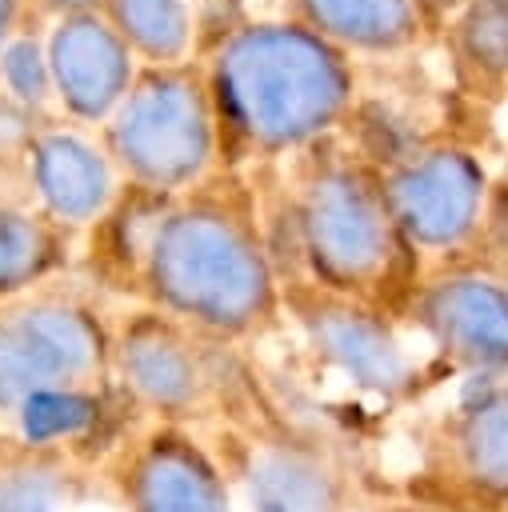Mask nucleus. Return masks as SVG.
I'll use <instances>...</instances> for the list:
<instances>
[{
	"instance_id": "21",
	"label": "nucleus",
	"mask_w": 508,
	"mask_h": 512,
	"mask_svg": "<svg viewBox=\"0 0 508 512\" xmlns=\"http://www.w3.org/2000/svg\"><path fill=\"white\" fill-rule=\"evenodd\" d=\"M380 512H460V508H444V504H428V500L404 496V500H396V504H388V508H380Z\"/></svg>"
},
{
	"instance_id": "16",
	"label": "nucleus",
	"mask_w": 508,
	"mask_h": 512,
	"mask_svg": "<svg viewBox=\"0 0 508 512\" xmlns=\"http://www.w3.org/2000/svg\"><path fill=\"white\" fill-rule=\"evenodd\" d=\"M64 264L60 232L28 212L0 208V304L24 296Z\"/></svg>"
},
{
	"instance_id": "17",
	"label": "nucleus",
	"mask_w": 508,
	"mask_h": 512,
	"mask_svg": "<svg viewBox=\"0 0 508 512\" xmlns=\"http://www.w3.org/2000/svg\"><path fill=\"white\" fill-rule=\"evenodd\" d=\"M312 24L360 48H400L416 36L412 0H304Z\"/></svg>"
},
{
	"instance_id": "4",
	"label": "nucleus",
	"mask_w": 508,
	"mask_h": 512,
	"mask_svg": "<svg viewBox=\"0 0 508 512\" xmlns=\"http://www.w3.org/2000/svg\"><path fill=\"white\" fill-rule=\"evenodd\" d=\"M300 244L320 288L364 300L392 280L404 236L392 224L384 188L352 168H332L304 192Z\"/></svg>"
},
{
	"instance_id": "6",
	"label": "nucleus",
	"mask_w": 508,
	"mask_h": 512,
	"mask_svg": "<svg viewBox=\"0 0 508 512\" xmlns=\"http://www.w3.org/2000/svg\"><path fill=\"white\" fill-rule=\"evenodd\" d=\"M100 480L124 512H236L220 456L184 424H152L120 440Z\"/></svg>"
},
{
	"instance_id": "1",
	"label": "nucleus",
	"mask_w": 508,
	"mask_h": 512,
	"mask_svg": "<svg viewBox=\"0 0 508 512\" xmlns=\"http://www.w3.org/2000/svg\"><path fill=\"white\" fill-rule=\"evenodd\" d=\"M140 288L156 312L220 340L252 336L276 316V276L256 232L212 204L160 220Z\"/></svg>"
},
{
	"instance_id": "22",
	"label": "nucleus",
	"mask_w": 508,
	"mask_h": 512,
	"mask_svg": "<svg viewBox=\"0 0 508 512\" xmlns=\"http://www.w3.org/2000/svg\"><path fill=\"white\" fill-rule=\"evenodd\" d=\"M460 0H412V8L416 12H428V16H440V12H448V8H456Z\"/></svg>"
},
{
	"instance_id": "11",
	"label": "nucleus",
	"mask_w": 508,
	"mask_h": 512,
	"mask_svg": "<svg viewBox=\"0 0 508 512\" xmlns=\"http://www.w3.org/2000/svg\"><path fill=\"white\" fill-rule=\"evenodd\" d=\"M484 200V172L464 152H428L396 168L384 184V204L392 212L404 244L456 248L472 236Z\"/></svg>"
},
{
	"instance_id": "24",
	"label": "nucleus",
	"mask_w": 508,
	"mask_h": 512,
	"mask_svg": "<svg viewBox=\"0 0 508 512\" xmlns=\"http://www.w3.org/2000/svg\"><path fill=\"white\" fill-rule=\"evenodd\" d=\"M12 12H16V0H0V44L8 36V24H12Z\"/></svg>"
},
{
	"instance_id": "15",
	"label": "nucleus",
	"mask_w": 508,
	"mask_h": 512,
	"mask_svg": "<svg viewBox=\"0 0 508 512\" xmlns=\"http://www.w3.org/2000/svg\"><path fill=\"white\" fill-rule=\"evenodd\" d=\"M80 492V456L28 436H0V512H64Z\"/></svg>"
},
{
	"instance_id": "3",
	"label": "nucleus",
	"mask_w": 508,
	"mask_h": 512,
	"mask_svg": "<svg viewBox=\"0 0 508 512\" xmlns=\"http://www.w3.org/2000/svg\"><path fill=\"white\" fill-rule=\"evenodd\" d=\"M112 372V332L68 292H24L0 304V416L36 396L96 392Z\"/></svg>"
},
{
	"instance_id": "10",
	"label": "nucleus",
	"mask_w": 508,
	"mask_h": 512,
	"mask_svg": "<svg viewBox=\"0 0 508 512\" xmlns=\"http://www.w3.org/2000/svg\"><path fill=\"white\" fill-rule=\"evenodd\" d=\"M296 320L308 336V344L356 388L376 396H404L412 388V364L392 336V328L364 308L360 300L336 296L328 288H300L292 296Z\"/></svg>"
},
{
	"instance_id": "12",
	"label": "nucleus",
	"mask_w": 508,
	"mask_h": 512,
	"mask_svg": "<svg viewBox=\"0 0 508 512\" xmlns=\"http://www.w3.org/2000/svg\"><path fill=\"white\" fill-rule=\"evenodd\" d=\"M416 324L432 344L476 372L508 368V288L484 272H452L424 284L412 300Z\"/></svg>"
},
{
	"instance_id": "9",
	"label": "nucleus",
	"mask_w": 508,
	"mask_h": 512,
	"mask_svg": "<svg viewBox=\"0 0 508 512\" xmlns=\"http://www.w3.org/2000/svg\"><path fill=\"white\" fill-rule=\"evenodd\" d=\"M112 368L128 400L156 412L160 424H184L212 396V368L196 332L156 308L136 312L112 336Z\"/></svg>"
},
{
	"instance_id": "7",
	"label": "nucleus",
	"mask_w": 508,
	"mask_h": 512,
	"mask_svg": "<svg viewBox=\"0 0 508 512\" xmlns=\"http://www.w3.org/2000/svg\"><path fill=\"white\" fill-rule=\"evenodd\" d=\"M404 496L460 512L508 508V388H488L440 420Z\"/></svg>"
},
{
	"instance_id": "14",
	"label": "nucleus",
	"mask_w": 508,
	"mask_h": 512,
	"mask_svg": "<svg viewBox=\"0 0 508 512\" xmlns=\"http://www.w3.org/2000/svg\"><path fill=\"white\" fill-rule=\"evenodd\" d=\"M32 176L48 212L64 224H88L104 212L112 176L108 164L68 132H48L32 144Z\"/></svg>"
},
{
	"instance_id": "8",
	"label": "nucleus",
	"mask_w": 508,
	"mask_h": 512,
	"mask_svg": "<svg viewBox=\"0 0 508 512\" xmlns=\"http://www.w3.org/2000/svg\"><path fill=\"white\" fill-rule=\"evenodd\" d=\"M112 148L144 188L188 184L208 156V112L196 84L172 72L144 76L112 124Z\"/></svg>"
},
{
	"instance_id": "23",
	"label": "nucleus",
	"mask_w": 508,
	"mask_h": 512,
	"mask_svg": "<svg viewBox=\"0 0 508 512\" xmlns=\"http://www.w3.org/2000/svg\"><path fill=\"white\" fill-rule=\"evenodd\" d=\"M48 4H52V8H60V12H68V16H84L96 0H48Z\"/></svg>"
},
{
	"instance_id": "5",
	"label": "nucleus",
	"mask_w": 508,
	"mask_h": 512,
	"mask_svg": "<svg viewBox=\"0 0 508 512\" xmlns=\"http://www.w3.org/2000/svg\"><path fill=\"white\" fill-rule=\"evenodd\" d=\"M224 440L216 456L248 512H352L360 504V476L320 440L256 428H232Z\"/></svg>"
},
{
	"instance_id": "2",
	"label": "nucleus",
	"mask_w": 508,
	"mask_h": 512,
	"mask_svg": "<svg viewBox=\"0 0 508 512\" xmlns=\"http://www.w3.org/2000/svg\"><path fill=\"white\" fill-rule=\"evenodd\" d=\"M220 96L260 144H296L320 132L348 96L340 56L304 28H252L220 56Z\"/></svg>"
},
{
	"instance_id": "18",
	"label": "nucleus",
	"mask_w": 508,
	"mask_h": 512,
	"mask_svg": "<svg viewBox=\"0 0 508 512\" xmlns=\"http://www.w3.org/2000/svg\"><path fill=\"white\" fill-rule=\"evenodd\" d=\"M112 20L120 40H132L152 60H176L188 40L180 0H112Z\"/></svg>"
},
{
	"instance_id": "19",
	"label": "nucleus",
	"mask_w": 508,
	"mask_h": 512,
	"mask_svg": "<svg viewBox=\"0 0 508 512\" xmlns=\"http://www.w3.org/2000/svg\"><path fill=\"white\" fill-rule=\"evenodd\" d=\"M460 48L480 72H508V0H472L460 20Z\"/></svg>"
},
{
	"instance_id": "13",
	"label": "nucleus",
	"mask_w": 508,
	"mask_h": 512,
	"mask_svg": "<svg viewBox=\"0 0 508 512\" xmlns=\"http://www.w3.org/2000/svg\"><path fill=\"white\" fill-rule=\"evenodd\" d=\"M52 76L76 116H104L128 88V48L96 16H68L52 36Z\"/></svg>"
},
{
	"instance_id": "20",
	"label": "nucleus",
	"mask_w": 508,
	"mask_h": 512,
	"mask_svg": "<svg viewBox=\"0 0 508 512\" xmlns=\"http://www.w3.org/2000/svg\"><path fill=\"white\" fill-rule=\"evenodd\" d=\"M4 80L12 84V92L28 104H40L44 100V88H48V68L40 60V48L32 40H20L4 52Z\"/></svg>"
}]
</instances>
